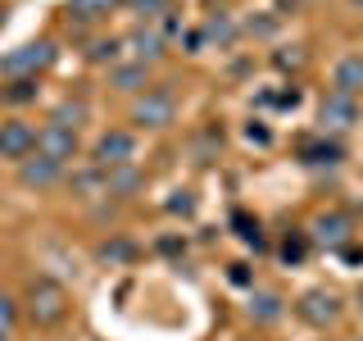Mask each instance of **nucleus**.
<instances>
[{"label":"nucleus","mask_w":363,"mask_h":341,"mask_svg":"<svg viewBox=\"0 0 363 341\" xmlns=\"http://www.w3.org/2000/svg\"><path fill=\"white\" fill-rule=\"evenodd\" d=\"M336 255H340V259H345V264H363V246H359V242H350V246H340V250H336Z\"/></svg>","instance_id":"obj_34"},{"label":"nucleus","mask_w":363,"mask_h":341,"mask_svg":"<svg viewBox=\"0 0 363 341\" xmlns=\"http://www.w3.org/2000/svg\"><path fill=\"white\" fill-rule=\"evenodd\" d=\"M304 64H309L304 45H281V50H272V68H281V73H300Z\"/></svg>","instance_id":"obj_27"},{"label":"nucleus","mask_w":363,"mask_h":341,"mask_svg":"<svg viewBox=\"0 0 363 341\" xmlns=\"http://www.w3.org/2000/svg\"><path fill=\"white\" fill-rule=\"evenodd\" d=\"M245 314H250L255 328H272V323H281V314H286V301H281L277 291H250Z\"/></svg>","instance_id":"obj_17"},{"label":"nucleus","mask_w":363,"mask_h":341,"mask_svg":"<svg viewBox=\"0 0 363 341\" xmlns=\"http://www.w3.org/2000/svg\"><path fill=\"white\" fill-rule=\"evenodd\" d=\"M332 91L340 96H363V55H340L336 68H332Z\"/></svg>","instance_id":"obj_18"},{"label":"nucleus","mask_w":363,"mask_h":341,"mask_svg":"<svg viewBox=\"0 0 363 341\" xmlns=\"http://www.w3.org/2000/svg\"><path fill=\"white\" fill-rule=\"evenodd\" d=\"M227 278H232V287H250L255 273H250V264H227Z\"/></svg>","instance_id":"obj_33"},{"label":"nucleus","mask_w":363,"mask_h":341,"mask_svg":"<svg viewBox=\"0 0 363 341\" xmlns=\"http://www.w3.org/2000/svg\"><path fill=\"white\" fill-rule=\"evenodd\" d=\"M82 55H86V64H109L113 68L123 60V37H91Z\"/></svg>","instance_id":"obj_23"},{"label":"nucleus","mask_w":363,"mask_h":341,"mask_svg":"<svg viewBox=\"0 0 363 341\" xmlns=\"http://www.w3.org/2000/svg\"><path fill=\"white\" fill-rule=\"evenodd\" d=\"M200 41L204 45H218V50H232L236 41H241V28H236V18L232 14H204V23H200Z\"/></svg>","instance_id":"obj_16"},{"label":"nucleus","mask_w":363,"mask_h":341,"mask_svg":"<svg viewBox=\"0 0 363 341\" xmlns=\"http://www.w3.org/2000/svg\"><path fill=\"white\" fill-rule=\"evenodd\" d=\"M150 82H155V77H150V64L128 60V55H123V60L109 68V87L118 91V96H141V91L150 87Z\"/></svg>","instance_id":"obj_13"},{"label":"nucleus","mask_w":363,"mask_h":341,"mask_svg":"<svg viewBox=\"0 0 363 341\" xmlns=\"http://www.w3.org/2000/svg\"><path fill=\"white\" fill-rule=\"evenodd\" d=\"M91 164L100 168H118V164H136V132L132 128H109L91 141Z\"/></svg>","instance_id":"obj_5"},{"label":"nucleus","mask_w":363,"mask_h":341,"mask_svg":"<svg viewBox=\"0 0 363 341\" xmlns=\"http://www.w3.org/2000/svg\"><path fill=\"white\" fill-rule=\"evenodd\" d=\"M145 191V173L141 164H118V168H105V200H132Z\"/></svg>","instance_id":"obj_14"},{"label":"nucleus","mask_w":363,"mask_h":341,"mask_svg":"<svg viewBox=\"0 0 363 341\" xmlns=\"http://www.w3.org/2000/svg\"><path fill=\"white\" fill-rule=\"evenodd\" d=\"M309 250H313V242H309V232L304 227H291L286 237H281V246H277V255H281V264H304L309 259Z\"/></svg>","instance_id":"obj_22"},{"label":"nucleus","mask_w":363,"mask_h":341,"mask_svg":"<svg viewBox=\"0 0 363 341\" xmlns=\"http://www.w3.org/2000/svg\"><path fill=\"white\" fill-rule=\"evenodd\" d=\"M159 250H164V255H177V250H186V242H177V237H164V242H159Z\"/></svg>","instance_id":"obj_35"},{"label":"nucleus","mask_w":363,"mask_h":341,"mask_svg":"<svg viewBox=\"0 0 363 341\" xmlns=\"http://www.w3.org/2000/svg\"><path fill=\"white\" fill-rule=\"evenodd\" d=\"M123 55H128V60H141V64H159L168 55V41H164L159 28H141V23H136L128 37H123Z\"/></svg>","instance_id":"obj_10"},{"label":"nucleus","mask_w":363,"mask_h":341,"mask_svg":"<svg viewBox=\"0 0 363 341\" xmlns=\"http://www.w3.org/2000/svg\"><path fill=\"white\" fill-rule=\"evenodd\" d=\"M318 123H323L327 136H345L359 123V100L354 96H340V91H327L323 105H318Z\"/></svg>","instance_id":"obj_7"},{"label":"nucleus","mask_w":363,"mask_h":341,"mask_svg":"<svg viewBox=\"0 0 363 341\" xmlns=\"http://www.w3.org/2000/svg\"><path fill=\"white\" fill-rule=\"evenodd\" d=\"M28 155H37V128L23 119H5L0 123V159L5 164H23Z\"/></svg>","instance_id":"obj_9"},{"label":"nucleus","mask_w":363,"mask_h":341,"mask_svg":"<svg viewBox=\"0 0 363 341\" xmlns=\"http://www.w3.org/2000/svg\"><path fill=\"white\" fill-rule=\"evenodd\" d=\"M23 314L32 328H60L68 318V291L55 278H32L28 296H23Z\"/></svg>","instance_id":"obj_2"},{"label":"nucleus","mask_w":363,"mask_h":341,"mask_svg":"<svg viewBox=\"0 0 363 341\" xmlns=\"http://www.w3.org/2000/svg\"><path fill=\"white\" fill-rule=\"evenodd\" d=\"M5 28H9V9L0 5V32H5Z\"/></svg>","instance_id":"obj_36"},{"label":"nucleus","mask_w":363,"mask_h":341,"mask_svg":"<svg viewBox=\"0 0 363 341\" xmlns=\"http://www.w3.org/2000/svg\"><path fill=\"white\" fill-rule=\"evenodd\" d=\"M232 227H236V237H241L245 246H255V250H264V227H259V219H250L245 210H232Z\"/></svg>","instance_id":"obj_26"},{"label":"nucleus","mask_w":363,"mask_h":341,"mask_svg":"<svg viewBox=\"0 0 363 341\" xmlns=\"http://www.w3.org/2000/svg\"><path fill=\"white\" fill-rule=\"evenodd\" d=\"M300 100H304V91L300 87H281V91H264V96H259V105H277V109H295V105H300Z\"/></svg>","instance_id":"obj_29"},{"label":"nucleus","mask_w":363,"mask_h":341,"mask_svg":"<svg viewBox=\"0 0 363 341\" xmlns=\"http://www.w3.org/2000/svg\"><path fill=\"white\" fill-rule=\"evenodd\" d=\"M64 178H68V164H60V159H50L41 151L18 164V187H28V191H50V187H60Z\"/></svg>","instance_id":"obj_8"},{"label":"nucleus","mask_w":363,"mask_h":341,"mask_svg":"<svg viewBox=\"0 0 363 341\" xmlns=\"http://www.w3.org/2000/svg\"><path fill=\"white\" fill-rule=\"evenodd\" d=\"M64 187L73 191L77 200H105V168L86 159V164H77L73 173L64 178Z\"/></svg>","instance_id":"obj_15"},{"label":"nucleus","mask_w":363,"mask_h":341,"mask_svg":"<svg viewBox=\"0 0 363 341\" xmlns=\"http://www.w3.org/2000/svg\"><path fill=\"white\" fill-rule=\"evenodd\" d=\"M196 191H191V187H182V191H173V196H168L164 200V210L168 214H177V219H196Z\"/></svg>","instance_id":"obj_28"},{"label":"nucleus","mask_w":363,"mask_h":341,"mask_svg":"<svg viewBox=\"0 0 363 341\" xmlns=\"http://www.w3.org/2000/svg\"><path fill=\"white\" fill-rule=\"evenodd\" d=\"M295 318L309 323V328H318V332H327V328L340 318V296L327 291V287H309L300 301H295Z\"/></svg>","instance_id":"obj_6"},{"label":"nucleus","mask_w":363,"mask_h":341,"mask_svg":"<svg viewBox=\"0 0 363 341\" xmlns=\"http://www.w3.org/2000/svg\"><path fill=\"white\" fill-rule=\"evenodd\" d=\"M41 96V77H9L0 87V105H32Z\"/></svg>","instance_id":"obj_21"},{"label":"nucleus","mask_w":363,"mask_h":341,"mask_svg":"<svg viewBox=\"0 0 363 341\" xmlns=\"http://www.w3.org/2000/svg\"><path fill=\"white\" fill-rule=\"evenodd\" d=\"M245 32H250V37H272V32H277V14L250 18V23H245Z\"/></svg>","instance_id":"obj_31"},{"label":"nucleus","mask_w":363,"mask_h":341,"mask_svg":"<svg viewBox=\"0 0 363 341\" xmlns=\"http://www.w3.org/2000/svg\"><path fill=\"white\" fill-rule=\"evenodd\" d=\"M55 60H60V45H55L50 37H37V41H23L14 45V50L0 55V77H41L45 68H55Z\"/></svg>","instance_id":"obj_3"},{"label":"nucleus","mask_w":363,"mask_h":341,"mask_svg":"<svg viewBox=\"0 0 363 341\" xmlns=\"http://www.w3.org/2000/svg\"><path fill=\"white\" fill-rule=\"evenodd\" d=\"M136 255H141V250H136V242H128V237H109V242L96 246V259H100V264H132Z\"/></svg>","instance_id":"obj_24"},{"label":"nucleus","mask_w":363,"mask_h":341,"mask_svg":"<svg viewBox=\"0 0 363 341\" xmlns=\"http://www.w3.org/2000/svg\"><path fill=\"white\" fill-rule=\"evenodd\" d=\"M128 119H132L136 132H164V128H173V119H177V96H173V87L150 82L141 96H132Z\"/></svg>","instance_id":"obj_1"},{"label":"nucleus","mask_w":363,"mask_h":341,"mask_svg":"<svg viewBox=\"0 0 363 341\" xmlns=\"http://www.w3.org/2000/svg\"><path fill=\"white\" fill-rule=\"evenodd\" d=\"M123 14H132L141 28H159L173 14V0H123Z\"/></svg>","instance_id":"obj_20"},{"label":"nucleus","mask_w":363,"mask_h":341,"mask_svg":"<svg viewBox=\"0 0 363 341\" xmlns=\"http://www.w3.org/2000/svg\"><path fill=\"white\" fill-rule=\"evenodd\" d=\"M304 232H309V242H313L318 250H332V255H336L340 246L354 242V219H350L345 210H318L313 223L304 227Z\"/></svg>","instance_id":"obj_4"},{"label":"nucleus","mask_w":363,"mask_h":341,"mask_svg":"<svg viewBox=\"0 0 363 341\" xmlns=\"http://www.w3.org/2000/svg\"><path fill=\"white\" fill-rule=\"evenodd\" d=\"M14 323H18V301L9 291H0V337L14 332Z\"/></svg>","instance_id":"obj_30"},{"label":"nucleus","mask_w":363,"mask_h":341,"mask_svg":"<svg viewBox=\"0 0 363 341\" xmlns=\"http://www.w3.org/2000/svg\"><path fill=\"white\" fill-rule=\"evenodd\" d=\"M91 119V105H86V100H73V96H68V100H60V105H55L50 109V123H60V128H82V123Z\"/></svg>","instance_id":"obj_25"},{"label":"nucleus","mask_w":363,"mask_h":341,"mask_svg":"<svg viewBox=\"0 0 363 341\" xmlns=\"http://www.w3.org/2000/svg\"><path fill=\"white\" fill-rule=\"evenodd\" d=\"M37 151L60 159V164H68V159H77V151H82V141H77L73 128H60V123H45V128H37Z\"/></svg>","instance_id":"obj_12"},{"label":"nucleus","mask_w":363,"mask_h":341,"mask_svg":"<svg viewBox=\"0 0 363 341\" xmlns=\"http://www.w3.org/2000/svg\"><path fill=\"white\" fill-rule=\"evenodd\" d=\"M123 0H68V23H77V28H96V23H105L109 14H118Z\"/></svg>","instance_id":"obj_19"},{"label":"nucleus","mask_w":363,"mask_h":341,"mask_svg":"<svg viewBox=\"0 0 363 341\" xmlns=\"http://www.w3.org/2000/svg\"><path fill=\"white\" fill-rule=\"evenodd\" d=\"M245 141H255V146H268V141H272V132H268L259 119H250V123H245Z\"/></svg>","instance_id":"obj_32"},{"label":"nucleus","mask_w":363,"mask_h":341,"mask_svg":"<svg viewBox=\"0 0 363 341\" xmlns=\"http://www.w3.org/2000/svg\"><path fill=\"white\" fill-rule=\"evenodd\" d=\"M340 159H345L340 136L318 132V136H304V141H300V164H304V168H336Z\"/></svg>","instance_id":"obj_11"},{"label":"nucleus","mask_w":363,"mask_h":341,"mask_svg":"<svg viewBox=\"0 0 363 341\" xmlns=\"http://www.w3.org/2000/svg\"><path fill=\"white\" fill-rule=\"evenodd\" d=\"M0 341H9V337H0Z\"/></svg>","instance_id":"obj_37"}]
</instances>
